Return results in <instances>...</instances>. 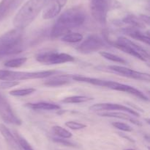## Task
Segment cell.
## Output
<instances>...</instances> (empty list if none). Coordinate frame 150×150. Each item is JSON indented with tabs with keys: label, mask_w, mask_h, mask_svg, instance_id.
I'll return each instance as SVG.
<instances>
[{
	"label": "cell",
	"mask_w": 150,
	"mask_h": 150,
	"mask_svg": "<svg viewBox=\"0 0 150 150\" xmlns=\"http://www.w3.org/2000/svg\"><path fill=\"white\" fill-rule=\"evenodd\" d=\"M86 18L85 10L80 6L67 9L56 21L51 30V37L59 38L70 32L73 29L80 27L85 22Z\"/></svg>",
	"instance_id": "cell-1"
},
{
	"label": "cell",
	"mask_w": 150,
	"mask_h": 150,
	"mask_svg": "<svg viewBox=\"0 0 150 150\" xmlns=\"http://www.w3.org/2000/svg\"><path fill=\"white\" fill-rule=\"evenodd\" d=\"M47 0H29L16 13L13 20L15 28L24 29L33 22L41 10L43 9Z\"/></svg>",
	"instance_id": "cell-2"
},
{
	"label": "cell",
	"mask_w": 150,
	"mask_h": 150,
	"mask_svg": "<svg viewBox=\"0 0 150 150\" xmlns=\"http://www.w3.org/2000/svg\"><path fill=\"white\" fill-rule=\"evenodd\" d=\"M23 29L14 28L0 36V60L5 56L21 52Z\"/></svg>",
	"instance_id": "cell-3"
},
{
	"label": "cell",
	"mask_w": 150,
	"mask_h": 150,
	"mask_svg": "<svg viewBox=\"0 0 150 150\" xmlns=\"http://www.w3.org/2000/svg\"><path fill=\"white\" fill-rule=\"evenodd\" d=\"M109 45L114 46L118 49L127 53L144 62H148L149 60V54L144 48L136 44L125 37L120 36L115 41H107Z\"/></svg>",
	"instance_id": "cell-4"
},
{
	"label": "cell",
	"mask_w": 150,
	"mask_h": 150,
	"mask_svg": "<svg viewBox=\"0 0 150 150\" xmlns=\"http://www.w3.org/2000/svg\"><path fill=\"white\" fill-rule=\"evenodd\" d=\"M57 74V71H18L0 70V80L19 81L26 79H44Z\"/></svg>",
	"instance_id": "cell-5"
},
{
	"label": "cell",
	"mask_w": 150,
	"mask_h": 150,
	"mask_svg": "<svg viewBox=\"0 0 150 150\" xmlns=\"http://www.w3.org/2000/svg\"><path fill=\"white\" fill-rule=\"evenodd\" d=\"M105 37H103L98 34H92L88 36L76 49L83 54H89L100 51L108 45Z\"/></svg>",
	"instance_id": "cell-6"
},
{
	"label": "cell",
	"mask_w": 150,
	"mask_h": 150,
	"mask_svg": "<svg viewBox=\"0 0 150 150\" xmlns=\"http://www.w3.org/2000/svg\"><path fill=\"white\" fill-rule=\"evenodd\" d=\"M99 70L105 71H109L111 73L120 74V76H125V77L130 78V79H134L136 80L141 81H146V82H149L150 81V75L148 73H144V72L137 71L133 70V69H128V68L124 67L121 66H100L98 67Z\"/></svg>",
	"instance_id": "cell-7"
},
{
	"label": "cell",
	"mask_w": 150,
	"mask_h": 150,
	"mask_svg": "<svg viewBox=\"0 0 150 150\" xmlns=\"http://www.w3.org/2000/svg\"><path fill=\"white\" fill-rule=\"evenodd\" d=\"M35 58L39 63L46 65L62 64L73 62L75 60L74 57L70 54L51 51L39 53L37 54Z\"/></svg>",
	"instance_id": "cell-8"
},
{
	"label": "cell",
	"mask_w": 150,
	"mask_h": 150,
	"mask_svg": "<svg viewBox=\"0 0 150 150\" xmlns=\"http://www.w3.org/2000/svg\"><path fill=\"white\" fill-rule=\"evenodd\" d=\"M91 13L100 24H105L110 6V0H89Z\"/></svg>",
	"instance_id": "cell-9"
},
{
	"label": "cell",
	"mask_w": 150,
	"mask_h": 150,
	"mask_svg": "<svg viewBox=\"0 0 150 150\" xmlns=\"http://www.w3.org/2000/svg\"><path fill=\"white\" fill-rule=\"evenodd\" d=\"M0 117L4 122L14 125L21 124V120L16 115L7 99L0 93Z\"/></svg>",
	"instance_id": "cell-10"
},
{
	"label": "cell",
	"mask_w": 150,
	"mask_h": 150,
	"mask_svg": "<svg viewBox=\"0 0 150 150\" xmlns=\"http://www.w3.org/2000/svg\"><path fill=\"white\" fill-rule=\"evenodd\" d=\"M89 110L92 112H111L114 110H119L122 112H126L129 114L132 115L133 116H139V113L130 107L127 106L122 105L119 104H114V103H99V104H95L89 107Z\"/></svg>",
	"instance_id": "cell-11"
},
{
	"label": "cell",
	"mask_w": 150,
	"mask_h": 150,
	"mask_svg": "<svg viewBox=\"0 0 150 150\" xmlns=\"http://www.w3.org/2000/svg\"><path fill=\"white\" fill-rule=\"evenodd\" d=\"M67 0H47L42 9V19H51L58 16L67 3Z\"/></svg>",
	"instance_id": "cell-12"
},
{
	"label": "cell",
	"mask_w": 150,
	"mask_h": 150,
	"mask_svg": "<svg viewBox=\"0 0 150 150\" xmlns=\"http://www.w3.org/2000/svg\"><path fill=\"white\" fill-rule=\"evenodd\" d=\"M106 88H109V89H111V90H114V91L126 92L127 93V94H132V95L138 97V98L141 99L142 100H144V101H149L148 97L146 96L143 92H142V91L138 90L137 88H134V87L130 86V85H125V84H123V83H120V82H115V81L108 80V82H107Z\"/></svg>",
	"instance_id": "cell-13"
},
{
	"label": "cell",
	"mask_w": 150,
	"mask_h": 150,
	"mask_svg": "<svg viewBox=\"0 0 150 150\" xmlns=\"http://www.w3.org/2000/svg\"><path fill=\"white\" fill-rule=\"evenodd\" d=\"M43 82V85L48 87H60L67 85L71 82L72 75L70 74H59L52 75L47 77Z\"/></svg>",
	"instance_id": "cell-14"
},
{
	"label": "cell",
	"mask_w": 150,
	"mask_h": 150,
	"mask_svg": "<svg viewBox=\"0 0 150 150\" xmlns=\"http://www.w3.org/2000/svg\"><path fill=\"white\" fill-rule=\"evenodd\" d=\"M0 132L5 139L6 143L10 150H22L16 135H13L10 129L3 124H0Z\"/></svg>",
	"instance_id": "cell-15"
},
{
	"label": "cell",
	"mask_w": 150,
	"mask_h": 150,
	"mask_svg": "<svg viewBox=\"0 0 150 150\" xmlns=\"http://www.w3.org/2000/svg\"><path fill=\"white\" fill-rule=\"evenodd\" d=\"M122 32L125 33V35H128L130 38L133 39L138 40L139 41L144 43V44L149 45L150 44V38L149 36V34H146L145 32H142L140 29L135 27H125L122 29Z\"/></svg>",
	"instance_id": "cell-16"
},
{
	"label": "cell",
	"mask_w": 150,
	"mask_h": 150,
	"mask_svg": "<svg viewBox=\"0 0 150 150\" xmlns=\"http://www.w3.org/2000/svg\"><path fill=\"white\" fill-rule=\"evenodd\" d=\"M26 106L29 108L35 110H58L61 109L59 104H54V103L45 102V101H40V102L36 103H27Z\"/></svg>",
	"instance_id": "cell-17"
},
{
	"label": "cell",
	"mask_w": 150,
	"mask_h": 150,
	"mask_svg": "<svg viewBox=\"0 0 150 150\" xmlns=\"http://www.w3.org/2000/svg\"><path fill=\"white\" fill-rule=\"evenodd\" d=\"M99 116H103V117H111V118H117V119H124V120H127L131 121L132 123L135 124L139 125L140 123L137 120L132 118V116H130V115H127V113H125L124 112L119 111V112H105V113H98Z\"/></svg>",
	"instance_id": "cell-18"
},
{
	"label": "cell",
	"mask_w": 150,
	"mask_h": 150,
	"mask_svg": "<svg viewBox=\"0 0 150 150\" xmlns=\"http://www.w3.org/2000/svg\"><path fill=\"white\" fill-rule=\"evenodd\" d=\"M122 22L125 24L129 25L131 27L142 29L145 26V24L140 19V18L134 15H127L122 19Z\"/></svg>",
	"instance_id": "cell-19"
},
{
	"label": "cell",
	"mask_w": 150,
	"mask_h": 150,
	"mask_svg": "<svg viewBox=\"0 0 150 150\" xmlns=\"http://www.w3.org/2000/svg\"><path fill=\"white\" fill-rule=\"evenodd\" d=\"M83 36L79 32H68L64 35L62 36L61 41L65 43H70V44H74V43H79L83 40Z\"/></svg>",
	"instance_id": "cell-20"
},
{
	"label": "cell",
	"mask_w": 150,
	"mask_h": 150,
	"mask_svg": "<svg viewBox=\"0 0 150 150\" xmlns=\"http://www.w3.org/2000/svg\"><path fill=\"white\" fill-rule=\"evenodd\" d=\"M13 0H1L0 2V21L13 10Z\"/></svg>",
	"instance_id": "cell-21"
},
{
	"label": "cell",
	"mask_w": 150,
	"mask_h": 150,
	"mask_svg": "<svg viewBox=\"0 0 150 150\" xmlns=\"http://www.w3.org/2000/svg\"><path fill=\"white\" fill-rule=\"evenodd\" d=\"M92 98L86 96H72L66 97L62 100V102L68 103V104H78V103H83L92 101Z\"/></svg>",
	"instance_id": "cell-22"
},
{
	"label": "cell",
	"mask_w": 150,
	"mask_h": 150,
	"mask_svg": "<svg viewBox=\"0 0 150 150\" xmlns=\"http://www.w3.org/2000/svg\"><path fill=\"white\" fill-rule=\"evenodd\" d=\"M27 61L26 57H18V58L10 59L4 63V66L7 68H18L23 66Z\"/></svg>",
	"instance_id": "cell-23"
},
{
	"label": "cell",
	"mask_w": 150,
	"mask_h": 150,
	"mask_svg": "<svg viewBox=\"0 0 150 150\" xmlns=\"http://www.w3.org/2000/svg\"><path fill=\"white\" fill-rule=\"evenodd\" d=\"M100 54L102 56L103 58L106 59V60H110V61L115 62V63H121V64H126L127 61L122 58V57H120L118 55L112 54V53L107 52V51H100Z\"/></svg>",
	"instance_id": "cell-24"
},
{
	"label": "cell",
	"mask_w": 150,
	"mask_h": 150,
	"mask_svg": "<svg viewBox=\"0 0 150 150\" xmlns=\"http://www.w3.org/2000/svg\"><path fill=\"white\" fill-rule=\"evenodd\" d=\"M36 91V89L33 88H22V89H15L10 91V94L13 96H25L30 95Z\"/></svg>",
	"instance_id": "cell-25"
},
{
	"label": "cell",
	"mask_w": 150,
	"mask_h": 150,
	"mask_svg": "<svg viewBox=\"0 0 150 150\" xmlns=\"http://www.w3.org/2000/svg\"><path fill=\"white\" fill-rule=\"evenodd\" d=\"M52 131L55 135L61 138H70L73 135L71 132L60 126H54L52 127Z\"/></svg>",
	"instance_id": "cell-26"
},
{
	"label": "cell",
	"mask_w": 150,
	"mask_h": 150,
	"mask_svg": "<svg viewBox=\"0 0 150 150\" xmlns=\"http://www.w3.org/2000/svg\"><path fill=\"white\" fill-rule=\"evenodd\" d=\"M16 138H17L18 142L19 145H20L22 150H34L33 149H32V147L31 146L30 144L28 143V141H26V140L24 139L23 137L21 136L18 134H16Z\"/></svg>",
	"instance_id": "cell-27"
},
{
	"label": "cell",
	"mask_w": 150,
	"mask_h": 150,
	"mask_svg": "<svg viewBox=\"0 0 150 150\" xmlns=\"http://www.w3.org/2000/svg\"><path fill=\"white\" fill-rule=\"evenodd\" d=\"M64 124L68 128L71 129H74V130H79V129H82L83 128L86 127V124H83L79 123V122L77 121H69L65 122Z\"/></svg>",
	"instance_id": "cell-28"
},
{
	"label": "cell",
	"mask_w": 150,
	"mask_h": 150,
	"mask_svg": "<svg viewBox=\"0 0 150 150\" xmlns=\"http://www.w3.org/2000/svg\"><path fill=\"white\" fill-rule=\"evenodd\" d=\"M112 126L114 127L117 128V129H120V130L125 131V132H131V131H133V128L130 125L127 124L125 123H122V122H113Z\"/></svg>",
	"instance_id": "cell-29"
},
{
	"label": "cell",
	"mask_w": 150,
	"mask_h": 150,
	"mask_svg": "<svg viewBox=\"0 0 150 150\" xmlns=\"http://www.w3.org/2000/svg\"><path fill=\"white\" fill-rule=\"evenodd\" d=\"M18 84L19 82L18 81H2L0 83V88L2 89H8L13 87H16Z\"/></svg>",
	"instance_id": "cell-30"
},
{
	"label": "cell",
	"mask_w": 150,
	"mask_h": 150,
	"mask_svg": "<svg viewBox=\"0 0 150 150\" xmlns=\"http://www.w3.org/2000/svg\"><path fill=\"white\" fill-rule=\"evenodd\" d=\"M53 141H54V142L57 143V144H62V145L66 146H76V144L70 142V141H67V140H64V138H53Z\"/></svg>",
	"instance_id": "cell-31"
},
{
	"label": "cell",
	"mask_w": 150,
	"mask_h": 150,
	"mask_svg": "<svg viewBox=\"0 0 150 150\" xmlns=\"http://www.w3.org/2000/svg\"><path fill=\"white\" fill-rule=\"evenodd\" d=\"M141 20L144 22V24H149V17L148 16H146V15H140L139 16Z\"/></svg>",
	"instance_id": "cell-32"
},
{
	"label": "cell",
	"mask_w": 150,
	"mask_h": 150,
	"mask_svg": "<svg viewBox=\"0 0 150 150\" xmlns=\"http://www.w3.org/2000/svg\"><path fill=\"white\" fill-rule=\"evenodd\" d=\"M23 0H13V10L16 9L21 3L22 2Z\"/></svg>",
	"instance_id": "cell-33"
},
{
	"label": "cell",
	"mask_w": 150,
	"mask_h": 150,
	"mask_svg": "<svg viewBox=\"0 0 150 150\" xmlns=\"http://www.w3.org/2000/svg\"><path fill=\"white\" fill-rule=\"evenodd\" d=\"M125 150H135V149H125Z\"/></svg>",
	"instance_id": "cell-34"
}]
</instances>
